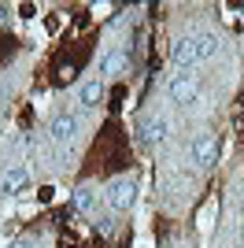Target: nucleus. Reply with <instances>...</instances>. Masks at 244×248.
Returning a JSON list of instances; mask_svg holds the SVG:
<instances>
[{
  "label": "nucleus",
  "instance_id": "nucleus-10",
  "mask_svg": "<svg viewBox=\"0 0 244 248\" xmlns=\"http://www.w3.org/2000/svg\"><path fill=\"white\" fill-rule=\"evenodd\" d=\"M74 207H78L81 215H96V207H100V193H96V186H78V189H74Z\"/></svg>",
  "mask_w": 244,
  "mask_h": 248
},
{
  "label": "nucleus",
  "instance_id": "nucleus-7",
  "mask_svg": "<svg viewBox=\"0 0 244 248\" xmlns=\"http://www.w3.org/2000/svg\"><path fill=\"white\" fill-rule=\"evenodd\" d=\"M30 186V170L22 163H11L4 174H0V197H15V193H22V189Z\"/></svg>",
  "mask_w": 244,
  "mask_h": 248
},
{
  "label": "nucleus",
  "instance_id": "nucleus-11",
  "mask_svg": "<svg viewBox=\"0 0 244 248\" xmlns=\"http://www.w3.org/2000/svg\"><path fill=\"white\" fill-rule=\"evenodd\" d=\"M11 248H37V241L33 237H19V241H11Z\"/></svg>",
  "mask_w": 244,
  "mask_h": 248
},
{
  "label": "nucleus",
  "instance_id": "nucleus-9",
  "mask_svg": "<svg viewBox=\"0 0 244 248\" xmlns=\"http://www.w3.org/2000/svg\"><path fill=\"white\" fill-rule=\"evenodd\" d=\"M126 67H130V48H111L107 56H104V63H100V74H107V78H119Z\"/></svg>",
  "mask_w": 244,
  "mask_h": 248
},
{
  "label": "nucleus",
  "instance_id": "nucleus-1",
  "mask_svg": "<svg viewBox=\"0 0 244 248\" xmlns=\"http://www.w3.org/2000/svg\"><path fill=\"white\" fill-rule=\"evenodd\" d=\"M211 56H218V37L214 33H193V37H182V41L170 48V60L182 67V71H189V67H196V63L211 60Z\"/></svg>",
  "mask_w": 244,
  "mask_h": 248
},
{
  "label": "nucleus",
  "instance_id": "nucleus-6",
  "mask_svg": "<svg viewBox=\"0 0 244 248\" xmlns=\"http://www.w3.org/2000/svg\"><path fill=\"white\" fill-rule=\"evenodd\" d=\"M48 134H52V141H56L60 148L74 145V137H78V119H74L71 111L56 115V119H52V126H48Z\"/></svg>",
  "mask_w": 244,
  "mask_h": 248
},
{
  "label": "nucleus",
  "instance_id": "nucleus-5",
  "mask_svg": "<svg viewBox=\"0 0 244 248\" xmlns=\"http://www.w3.org/2000/svg\"><path fill=\"white\" fill-rule=\"evenodd\" d=\"M189 152H193V163L196 167L218 163V134H196L193 145H189Z\"/></svg>",
  "mask_w": 244,
  "mask_h": 248
},
{
  "label": "nucleus",
  "instance_id": "nucleus-4",
  "mask_svg": "<svg viewBox=\"0 0 244 248\" xmlns=\"http://www.w3.org/2000/svg\"><path fill=\"white\" fill-rule=\"evenodd\" d=\"M167 93H170V104H178V108H189V104H196L200 85H196L193 74H174L170 85H167Z\"/></svg>",
  "mask_w": 244,
  "mask_h": 248
},
{
  "label": "nucleus",
  "instance_id": "nucleus-3",
  "mask_svg": "<svg viewBox=\"0 0 244 248\" xmlns=\"http://www.w3.org/2000/svg\"><path fill=\"white\" fill-rule=\"evenodd\" d=\"M163 137H167V119H163V115L148 111V115H141V119H137V141H141L144 148L159 145Z\"/></svg>",
  "mask_w": 244,
  "mask_h": 248
},
{
  "label": "nucleus",
  "instance_id": "nucleus-12",
  "mask_svg": "<svg viewBox=\"0 0 244 248\" xmlns=\"http://www.w3.org/2000/svg\"><path fill=\"white\" fill-rule=\"evenodd\" d=\"M241 11H244V8H241Z\"/></svg>",
  "mask_w": 244,
  "mask_h": 248
},
{
  "label": "nucleus",
  "instance_id": "nucleus-2",
  "mask_svg": "<svg viewBox=\"0 0 244 248\" xmlns=\"http://www.w3.org/2000/svg\"><path fill=\"white\" fill-rule=\"evenodd\" d=\"M104 200H107L115 211H130V207L137 204V182H133V178H126V174L111 178V182L104 186Z\"/></svg>",
  "mask_w": 244,
  "mask_h": 248
},
{
  "label": "nucleus",
  "instance_id": "nucleus-8",
  "mask_svg": "<svg viewBox=\"0 0 244 248\" xmlns=\"http://www.w3.org/2000/svg\"><path fill=\"white\" fill-rule=\"evenodd\" d=\"M104 96H107V85H104V78H89V82H81L78 104L85 108V111H96V108L104 104Z\"/></svg>",
  "mask_w": 244,
  "mask_h": 248
}]
</instances>
